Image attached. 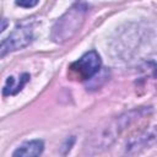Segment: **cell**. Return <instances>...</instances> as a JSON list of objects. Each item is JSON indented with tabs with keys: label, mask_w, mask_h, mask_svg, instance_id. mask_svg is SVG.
<instances>
[{
	"label": "cell",
	"mask_w": 157,
	"mask_h": 157,
	"mask_svg": "<svg viewBox=\"0 0 157 157\" xmlns=\"http://www.w3.org/2000/svg\"><path fill=\"white\" fill-rule=\"evenodd\" d=\"M150 112H151L150 108H139L121 114L120 117L112 120L107 126L102 128L101 130H97V132L91 136L88 141L90 145L88 148H93L96 151L107 148L117 140L118 136H120V134L125 129H128V126H130L135 120L142 118Z\"/></svg>",
	"instance_id": "cell-1"
},
{
	"label": "cell",
	"mask_w": 157,
	"mask_h": 157,
	"mask_svg": "<svg viewBox=\"0 0 157 157\" xmlns=\"http://www.w3.org/2000/svg\"><path fill=\"white\" fill-rule=\"evenodd\" d=\"M87 15L86 4L78 1L70 7L53 26L52 39L55 43H64L70 40L82 27Z\"/></svg>",
	"instance_id": "cell-2"
},
{
	"label": "cell",
	"mask_w": 157,
	"mask_h": 157,
	"mask_svg": "<svg viewBox=\"0 0 157 157\" xmlns=\"http://www.w3.org/2000/svg\"><path fill=\"white\" fill-rule=\"evenodd\" d=\"M101 67V58L96 50H91L83 54L78 60L72 63L69 67V75L71 78L85 81L94 76Z\"/></svg>",
	"instance_id": "cell-3"
},
{
	"label": "cell",
	"mask_w": 157,
	"mask_h": 157,
	"mask_svg": "<svg viewBox=\"0 0 157 157\" xmlns=\"http://www.w3.org/2000/svg\"><path fill=\"white\" fill-rule=\"evenodd\" d=\"M32 38H33L32 26L25 25V26L16 27L12 31V33L1 42V48H0L1 58H4L10 52H15V50L25 48L26 45L31 43Z\"/></svg>",
	"instance_id": "cell-4"
},
{
	"label": "cell",
	"mask_w": 157,
	"mask_h": 157,
	"mask_svg": "<svg viewBox=\"0 0 157 157\" xmlns=\"http://www.w3.org/2000/svg\"><path fill=\"white\" fill-rule=\"evenodd\" d=\"M157 142V126H152L148 130H144L139 132L136 136L131 137L126 142V152L135 153L142 148H146Z\"/></svg>",
	"instance_id": "cell-5"
},
{
	"label": "cell",
	"mask_w": 157,
	"mask_h": 157,
	"mask_svg": "<svg viewBox=\"0 0 157 157\" xmlns=\"http://www.w3.org/2000/svg\"><path fill=\"white\" fill-rule=\"evenodd\" d=\"M44 144L42 140H31L21 145L15 152L13 156H23V157H36L43 152Z\"/></svg>",
	"instance_id": "cell-6"
},
{
	"label": "cell",
	"mask_w": 157,
	"mask_h": 157,
	"mask_svg": "<svg viewBox=\"0 0 157 157\" xmlns=\"http://www.w3.org/2000/svg\"><path fill=\"white\" fill-rule=\"evenodd\" d=\"M28 80H29V75H28V74H22L21 77H20L18 83L15 86V78H13V77H7L6 83H5V86H4V91H2L4 96H9V94H15V93H17L18 91L22 90V87L27 83Z\"/></svg>",
	"instance_id": "cell-7"
},
{
	"label": "cell",
	"mask_w": 157,
	"mask_h": 157,
	"mask_svg": "<svg viewBox=\"0 0 157 157\" xmlns=\"http://www.w3.org/2000/svg\"><path fill=\"white\" fill-rule=\"evenodd\" d=\"M39 0H16V4L21 7H26V9H29V7H33L38 4Z\"/></svg>",
	"instance_id": "cell-8"
},
{
	"label": "cell",
	"mask_w": 157,
	"mask_h": 157,
	"mask_svg": "<svg viewBox=\"0 0 157 157\" xmlns=\"http://www.w3.org/2000/svg\"><path fill=\"white\" fill-rule=\"evenodd\" d=\"M5 27H6V20L4 18V20H2V27H1V32H4V31H5Z\"/></svg>",
	"instance_id": "cell-9"
}]
</instances>
